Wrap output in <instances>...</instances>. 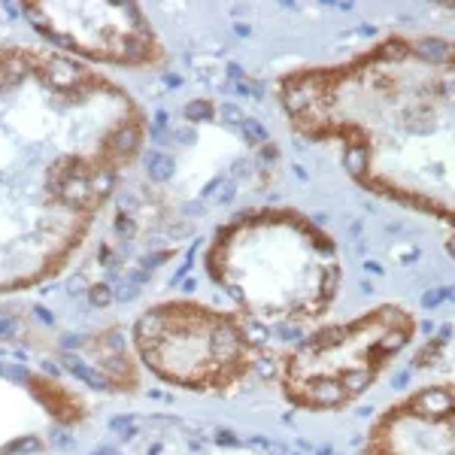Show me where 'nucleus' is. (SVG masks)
<instances>
[{
    "instance_id": "1",
    "label": "nucleus",
    "mask_w": 455,
    "mask_h": 455,
    "mask_svg": "<svg viewBox=\"0 0 455 455\" xmlns=\"http://www.w3.org/2000/svg\"><path fill=\"white\" fill-rule=\"evenodd\" d=\"M146 170L155 182H164L173 173V161L167 155H161V152H146Z\"/></svg>"
},
{
    "instance_id": "2",
    "label": "nucleus",
    "mask_w": 455,
    "mask_h": 455,
    "mask_svg": "<svg viewBox=\"0 0 455 455\" xmlns=\"http://www.w3.org/2000/svg\"><path fill=\"white\" fill-rule=\"evenodd\" d=\"M64 367H67L70 373H76V376H79L85 386H91V389H103V386H106L103 379H100V373H94L91 367H85L79 358H70V355H67V358H64Z\"/></svg>"
},
{
    "instance_id": "3",
    "label": "nucleus",
    "mask_w": 455,
    "mask_h": 455,
    "mask_svg": "<svg viewBox=\"0 0 455 455\" xmlns=\"http://www.w3.org/2000/svg\"><path fill=\"white\" fill-rule=\"evenodd\" d=\"M49 76H52V82H55V85H67V82H73L76 76H79V70H76V64L52 61V64H49Z\"/></svg>"
},
{
    "instance_id": "4",
    "label": "nucleus",
    "mask_w": 455,
    "mask_h": 455,
    "mask_svg": "<svg viewBox=\"0 0 455 455\" xmlns=\"http://www.w3.org/2000/svg\"><path fill=\"white\" fill-rule=\"evenodd\" d=\"M416 49H419L425 58H446L449 55V46L443 40H422V43H416Z\"/></svg>"
},
{
    "instance_id": "5",
    "label": "nucleus",
    "mask_w": 455,
    "mask_h": 455,
    "mask_svg": "<svg viewBox=\"0 0 455 455\" xmlns=\"http://www.w3.org/2000/svg\"><path fill=\"white\" fill-rule=\"evenodd\" d=\"M240 128H243V137H246L249 143H264V140H267V131H264V125H258L255 119H243Z\"/></svg>"
},
{
    "instance_id": "6",
    "label": "nucleus",
    "mask_w": 455,
    "mask_h": 455,
    "mask_svg": "<svg viewBox=\"0 0 455 455\" xmlns=\"http://www.w3.org/2000/svg\"><path fill=\"white\" fill-rule=\"evenodd\" d=\"M219 116H222L228 125H240V122H243V112H240L234 103H222V106H219Z\"/></svg>"
},
{
    "instance_id": "7",
    "label": "nucleus",
    "mask_w": 455,
    "mask_h": 455,
    "mask_svg": "<svg viewBox=\"0 0 455 455\" xmlns=\"http://www.w3.org/2000/svg\"><path fill=\"white\" fill-rule=\"evenodd\" d=\"M210 112H213V106H210V103H204V100H195V103H188V106H185V116H188V119H207Z\"/></svg>"
},
{
    "instance_id": "8",
    "label": "nucleus",
    "mask_w": 455,
    "mask_h": 455,
    "mask_svg": "<svg viewBox=\"0 0 455 455\" xmlns=\"http://www.w3.org/2000/svg\"><path fill=\"white\" fill-rule=\"evenodd\" d=\"M137 146V128H128V131H122L119 134V140H116V149H122V152H131Z\"/></svg>"
},
{
    "instance_id": "9",
    "label": "nucleus",
    "mask_w": 455,
    "mask_h": 455,
    "mask_svg": "<svg viewBox=\"0 0 455 455\" xmlns=\"http://www.w3.org/2000/svg\"><path fill=\"white\" fill-rule=\"evenodd\" d=\"M88 297H91V303H97V307H106V303L112 300V294H109L106 285H94V288L88 291Z\"/></svg>"
},
{
    "instance_id": "10",
    "label": "nucleus",
    "mask_w": 455,
    "mask_h": 455,
    "mask_svg": "<svg viewBox=\"0 0 455 455\" xmlns=\"http://www.w3.org/2000/svg\"><path fill=\"white\" fill-rule=\"evenodd\" d=\"M109 425L116 428L119 434H125V437H131V434H134V431H131V428H134V419H131V416H116V419H112Z\"/></svg>"
},
{
    "instance_id": "11",
    "label": "nucleus",
    "mask_w": 455,
    "mask_h": 455,
    "mask_svg": "<svg viewBox=\"0 0 455 455\" xmlns=\"http://www.w3.org/2000/svg\"><path fill=\"white\" fill-rule=\"evenodd\" d=\"M109 185H112V173H100V176H94V182H91V192H106Z\"/></svg>"
},
{
    "instance_id": "12",
    "label": "nucleus",
    "mask_w": 455,
    "mask_h": 455,
    "mask_svg": "<svg viewBox=\"0 0 455 455\" xmlns=\"http://www.w3.org/2000/svg\"><path fill=\"white\" fill-rule=\"evenodd\" d=\"M116 297H119V300H134V297H137V285H131V282L119 285V288H116Z\"/></svg>"
},
{
    "instance_id": "13",
    "label": "nucleus",
    "mask_w": 455,
    "mask_h": 455,
    "mask_svg": "<svg viewBox=\"0 0 455 455\" xmlns=\"http://www.w3.org/2000/svg\"><path fill=\"white\" fill-rule=\"evenodd\" d=\"M116 228H119V234H125V237H134V222H131L128 216H119V219H116Z\"/></svg>"
},
{
    "instance_id": "14",
    "label": "nucleus",
    "mask_w": 455,
    "mask_h": 455,
    "mask_svg": "<svg viewBox=\"0 0 455 455\" xmlns=\"http://www.w3.org/2000/svg\"><path fill=\"white\" fill-rule=\"evenodd\" d=\"M443 294H446V291H437V288H434V291H428V294H425V307H434V303H440V300H443Z\"/></svg>"
},
{
    "instance_id": "15",
    "label": "nucleus",
    "mask_w": 455,
    "mask_h": 455,
    "mask_svg": "<svg viewBox=\"0 0 455 455\" xmlns=\"http://www.w3.org/2000/svg\"><path fill=\"white\" fill-rule=\"evenodd\" d=\"M6 376H12V379H27V367H6Z\"/></svg>"
},
{
    "instance_id": "16",
    "label": "nucleus",
    "mask_w": 455,
    "mask_h": 455,
    "mask_svg": "<svg viewBox=\"0 0 455 455\" xmlns=\"http://www.w3.org/2000/svg\"><path fill=\"white\" fill-rule=\"evenodd\" d=\"M15 331V322L12 319H0V337H9Z\"/></svg>"
},
{
    "instance_id": "17",
    "label": "nucleus",
    "mask_w": 455,
    "mask_h": 455,
    "mask_svg": "<svg viewBox=\"0 0 455 455\" xmlns=\"http://www.w3.org/2000/svg\"><path fill=\"white\" fill-rule=\"evenodd\" d=\"M9 449H40V443H36V440H15Z\"/></svg>"
},
{
    "instance_id": "18",
    "label": "nucleus",
    "mask_w": 455,
    "mask_h": 455,
    "mask_svg": "<svg viewBox=\"0 0 455 455\" xmlns=\"http://www.w3.org/2000/svg\"><path fill=\"white\" fill-rule=\"evenodd\" d=\"M216 437H219L222 443H237V437H234V434H228V431H219Z\"/></svg>"
},
{
    "instance_id": "19",
    "label": "nucleus",
    "mask_w": 455,
    "mask_h": 455,
    "mask_svg": "<svg viewBox=\"0 0 455 455\" xmlns=\"http://www.w3.org/2000/svg\"><path fill=\"white\" fill-rule=\"evenodd\" d=\"M228 73H231L234 79H240V73H243V70H240V64H228Z\"/></svg>"
},
{
    "instance_id": "20",
    "label": "nucleus",
    "mask_w": 455,
    "mask_h": 455,
    "mask_svg": "<svg viewBox=\"0 0 455 455\" xmlns=\"http://www.w3.org/2000/svg\"><path fill=\"white\" fill-rule=\"evenodd\" d=\"M64 346L70 349V346H79V337H64Z\"/></svg>"
},
{
    "instance_id": "21",
    "label": "nucleus",
    "mask_w": 455,
    "mask_h": 455,
    "mask_svg": "<svg viewBox=\"0 0 455 455\" xmlns=\"http://www.w3.org/2000/svg\"><path fill=\"white\" fill-rule=\"evenodd\" d=\"M0 373H6V364H0Z\"/></svg>"
},
{
    "instance_id": "22",
    "label": "nucleus",
    "mask_w": 455,
    "mask_h": 455,
    "mask_svg": "<svg viewBox=\"0 0 455 455\" xmlns=\"http://www.w3.org/2000/svg\"><path fill=\"white\" fill-rule=\"evenodd\" d=\"M94 455H106V452H94Z\"/></svg>"
}]
</instances>
